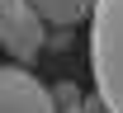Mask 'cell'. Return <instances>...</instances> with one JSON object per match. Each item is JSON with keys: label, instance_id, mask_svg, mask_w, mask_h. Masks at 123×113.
Here are the masks:
<instances>
[{"label": "cell", "instance_id": "cell-1", "mask_svg": "<svg viewBox=\"0 0 123 113\" xmlns=\"http://www.w3.org/2000/svg\"><path fill=\"white\" fill-rule=\"evenodd\" d=\"M90 75L104 113H123V0H99L90 14Z\"/></svg>", "mask_w": 123, "mask_h": 113}, {"label": "cell", "instance_id": "cell-2", "mask_svg": "<svg viewBox=\"0 0 123 113\" xmlns=\"http://www.w3.org/2000/svg\"><path fill=\"white\" fill-rule=\"evenodd\" d=\"M0 113H57L52 85H43L29 66H0Z\"/></svg>", "mask_w": 123, "mask_h": 113}, {"label": "cell", "instance_id": "cell-3", "mask_svg": "<svg viewBox=\"0 0 123 113\" xmlns=\"http://www.w3.org/2000/svg\"><path fill=\"white\" fill-rule=\"evenodd\" d=\"M43 24L47 19L33 10L29 0H10V10L0 19V47L10 52L14 61H33L38 47H43Z\"/></svg>", "mask_w": 123, "mask_h": 113}, {"label": "cell", "instance_id": "cell-4", "mask_svg": "<svg viewBox=\"0 0 123 113\" xmlns=\"http://www.w3.org/2000/svg\"><path fill=\"white\" fill-rule=\"evenodd\" d=\"M29 5L47 19V24H76V19L95 14V5H99V0H29Z\"/></svg>", "mask_w": 123, "mask_h": 113}, {"label": "cell", "instance_id": "cell-5", "mask_svg": "<svg viewBox=\"0 0 123 113\" xmlns=\"http://www.w3.org/2000/svg\"><path fill=\"white\" fill-rule=\"evenodd\" d=\"M5 10H10V0H0V19H5Z\"/></svg>", "mask_w": 123, "mask_h": 113}]
</instances>
